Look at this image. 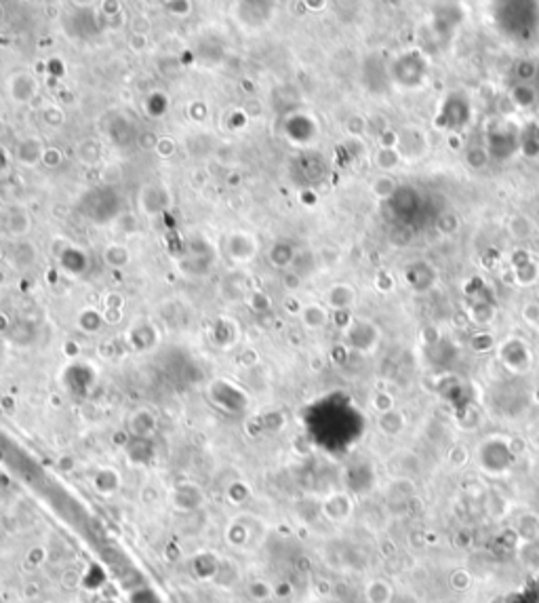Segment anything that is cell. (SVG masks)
<instances>
[{
  "instance_id": "obj_1",
  "label": "cell",
  "mask_w": 539,
  "mask_h": 603,
  "mask_svg": "<svg viewBox=\"0 0 539 603\" xmlns=\"http://www.w3.org/2000/svg\"><path fill=\"white\" fill-rule=\"evenodd\" d=\"M516 557H518V561H520L526 570L539 572V536H537V538H531V540H522V542L518 545Z\"/></svg>"
},
{
  "instance_id": "obj_2",
  "label": "cell",
  "mask_w": 539,
  "mask_h": 603,
  "mask_svg": "<svg viewBox=\"0 0 539 603\" xmlns=\"http://www.w3.org/2000/svg\"><path fill=\"white\" fill-rule=\"evenodd\" d=\"M394 597V588L386 580H371L364 588L367 603H390Z\"/></svg>"
},
{
  "instance_id": "obj_3",
  "label": "cell",
  "mask_w": 539,
  "mask_h": 603,
  "mask_svg": "<svg viewBox=\"0 0 539 603\" xmlns=\"http://www.w3.org/2000/svg\"><path fill=\"white\" fill-rule=\"evenodd\" d=\"M449 580H451V586H453L455 590H459V593L468 590L470 584H472V576H470L466 570H455Z\"/></svg>"
}]
</instances>
